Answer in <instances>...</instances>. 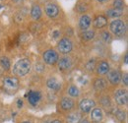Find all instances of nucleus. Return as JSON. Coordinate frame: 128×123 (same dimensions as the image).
Masks as SVG:
<instances>
[{"instance_id":"nucleus-1","label":"nucleus","mask_w":128,"mask_h":123,"mask_svg":"<svg viewBox=\"0 0 128 123\" xmlns=\"http://www.w3.org/2000/svg\"><path fill=\"white\" fill-rule=\"evenodd\" d=\"M32 70V62L29 58L24 57L17 60L13 65L12 73L16 77H25L27 76Z\"/></svg>"},{"instance_id":"nucleus-2","label":"nucleus","mask_w":128,"mask_h":123,"mask_svg":"<svg viewBox=\"0 0 128 123\" xmlns=\"http://www.w3.org/2000/svg\"><path fill=\"white\" fill-rule=\"evenodd\" d=\"M110 32L112 36L115 38H123L127 32V25L126 22L122 19H113L108 24Z\"/></svg>"},{"instance_id":"nucleus-3","label":"nucleus","mask_w":128,"mask_h":123,"mask_svg":"<svg viewBox=\"0 0 128 123\" xmlns=\"http://www.w3.org/2000/svg\"><path fill=\"white\" fill-rule=\"evenodd\" d=\"M56 48H57L56 51L58 53H60L62 55H68L73 50V42L67 36L61 38L57 42Z\"/></svg>"},{"instance_id":"nucleus-4","label":"nucleus","mask_w":128,"mask_h":123,"mask_svg":"<svg viewBox=\"0 0 128 123\" xmlns=\"http://www.w3.org/2000/svg\"><path fill=\"white\" fill-rule=\"evenodd\" d=\"M58 59H59V53L53 48L46 49L42 53V62L49 66L56 65Z\"/></svg>"},{"instance_id":"nucleus-5","label":"nucleus","mask_w":128,"mask_h":123,"mask_svg":"<svg viewBox=\"0 0 128 123\" xmlns=\"http://www.w3.org/2000/svg\"><path fill=\"white\" fill-rule=\"evenodd\" d=\"M44 13L50 19H55L60 14L59 5L54 1H49L44 4Z\"/></svg>"},{"instance_id":"nucleus-6","label":"nucleus","mask_w":128,"mask_h":123,"mask_svg":"<svg viewBox=\"0 0 128 123\" xmlns=\"http://www.w3.org/2000/svg\"><path fill=\"white\" fill-rule=\"evenodd\" d=\"M113 100L114 102L120 106H126L128 102V92L126 89H118L114 92V96H113Z\"/></svg>"},{"instance_id":"nucleus-7","label":"nucleus","mask_w":128,"mask_h":123,"mask_svg":"<svg viewBox=\"0 0 128 123\" xmlns=\"http://www.w3.org/2000/svg\"><path fill=\"white\" fill-rule=\"evenodd\" d=\"M20 85L19 79L17 77H6L3 80V88L9 92H15Z\"/></svg>"},{"instance_id":"nucleus-8","label":"nucleus","mask_w":128,"mask_h":123,"mask_svg":"<svg viewBox=\"0 0 128 123\" xmlns=\"http://www.w3.org/2000/svg\"><path fill=\"white\" fill-rule=\"evenodd\" d=\"M56 65H57V68L60 72H67L72 68L73 61H72L71 57H69L68 55H63L62 57H60L58 59Z\"/></svg>"},{"instance_id":"nucleus-9","label":"nucleus","mask_w":128,"mask_h":123,"mask_svg":"<svg viewBox=\"0 0 128 123\" xmlns=\"http://www.w3.org/2000/svg\"><path fill=\"white\" fill-rule=\"evenodd\" d=\"M96 73L98 77H102V76H106L110 70V62L106 59H102V60H100L98 62H96Z\"/></svg>"},{"instance_id":"nucleus-10","label":"nucleus","mask_w":128,"mask_h":123,"mask_svg":"<svg viewBox=\"0 0 128 123\" xmlns=\"http://www.w3.org/2000/svg\"><path fill=\"white\" fill-rule=\"evenodd\" d=\"M58 106L64 112H69V111H72L75 108V102L70 96H63L59 100Z\"/></svg>"},{"instance_id":"nucleus-11","label":"nucleus","mask_w":128,"mask_h":123,"mask_svg":"<svg viewBox=\"0 0 128 123\" xmlns=\"http://www.w3.org/2000/svg\"><path fill=\"white\" fill-rule=\"evenodd\" d=\"M92 9V0H78L75 4V10L81 14H87Z\"/></svg>"},{"instance_id":"nucleus-12","label":"nucleus","mask_w":128,"mask_h":123,"mask_svg":"<svg viewBox=\"0 0 128 123\" xmlns=\"http://www.w3.org/2000/svg\"><path fill=\"white\" fill-rule=\"evenodd\" d=\"M121 72L118 69H110L108 75V83H110L112 86H118L121 81Z\"/></svg>"},{"instance_id":"nucleus-13","label":"nucleus","mask_w":128,"mask_h":123,"mask_svg":"<svg viewBox=\"0 0 128 123\" xmlns=\"http://www.w3.org/2000/svg\"><path fill=\"white\" fill-rule=\"evenodd\" d=\"M94 108H96V102L92 98H83L79 102V108L80 111L83 113H89Z\"/></svg>"},{"instance_id":"nucleus-14","label":"nucleus","mask_w":128,"mask_h":123,"mask_svg":"<svg viewBox=\"0 0 128 123\" xmlns=\"http://www.w3.org/2000/svg\"><path fill=\"white\" fill-rule=\"evenodd\" d=\"M92 24L96 30H102L108 25V19L106 17L104 14H98L95 17Z\"/></svg>"},{"instance_id":"nucleus-15","label":"nucleus","mask_w":128,"mask_h":123,"mask_svg":"<svg viewBox=\"0 0 128 123\" xmlns=\"http://www.w3.org/2000/svg\"><path fill=\"white\" fill-rule=\"evenodd\" d=\"M92 85H93V88H94L95 91H96V92H102V91H104L108 88V83L106 79H104V77H96L93 80Z\"/></svg>"},{"instance_id":"nucleus-16","label":"nucleus","mask_w":128,"mask_h":123,"mask_svg":"<svg viewBox=\"0 0 128 123\" xmlns=\"http://www.w3.org/2000/svg\"><path fill=\"white\" fill-rule=\"evenodd\" d=\"M26 96L28 98L29 104L32 106H36L42 100V92H38V91H32V90L26 94Z\"/></svg>"},{"instance_id":"nucleus-17","label":"nucleus","mask_w":128,"mask_h":123,"mask_svg":"<svg viewBox=\"0 0 128 123\" xmlns=\"http://www.w3.org/2000/svg\"><path fill=\"white\" fill-rule=\"evenodd\" d=\"M92 22H93V19L89 14L81 15L80 19H79V29H80V31L83 32L90 29L91 26H92Z\"/></svg>"},{"instance_id":"nucleus-18","label":"nucleus","mask_w":128,"mask_h":123,"mask_svg":"<svg viewBox=\"0 0 128 123\" xmlns=\"http://www.w3.org/2000/svg\"><path fill=\"white\" fill-rule=\"evenodd\" d=\"M46 87H48L49 90L51 91H54V92H58L61 90L62 88V83L59 79H57L56 77H50L48 78L46 82Z\"/></svg>"},{"instance_id":"nucleus-19","label":"nucleus","mask_w":128,"mask_h":123,"mask_svg":"<svg viewBox=\"0 0 128 123\" xmlns=\"http://www.w3.org/2000/svg\"><path fill=\"white\" fill-rule=\"evenodd\" d=\"M30 15L34 21H38L42 18V7L40 6V4L38 3H34L31 6V10H30Z\"/></svg>"},{"instance_id":"nucleus-20","label":"nucleus","mask_w":128,"mask_h":123,"mask_svg":"<svg viewBox=\"0 0 128 123\" xmlns=\"http://www.w3.org/2000/svg\"><path fill=\"white\" fill-rule=\"evenodd\" d=\"M125 10H119V9H115V8H108L106 10V17L108 19H119L124 15Z\"/></svg>"},{"instance_id":"nucleus-21","label":"nucleus","mask_w":128,"mask_h":123,"mask_svg":"<svg viewBox=\"0 0 128 123\" xmlns=\"http://www.w3.org/2000/svg\"><path fill=\"white\" fill-rule=\"evenodd\" d=\"M90 112V118L93 122H100L104 119V111L100 108H94Z\"/></svg>"},{"instance_id":"nucleus-22","label":"nucleus","mask_w":128,"mask_h":123,"mask_svg":"<svg viewBox=\"0 0 128 123\" xmlns=\"http://www.w3.org/2000/svg\"><path fill=\"white\" fill-rule=\"evenodd\" d=\"M80 38L83 42H91L96 38V31L94 29H88L81 32Z\"/></svg>"},{"instance_id":"nucleus-23","label":"nucleus","mask_w":128,"mask_h":123,"mask_svg":"<svg viewBox=\"0 0 128 123\" xmlns=\"http://www.w3.org/2000/svg\"><path fill=\"white\" fill-rule=\"evenodd\" d=\"M82 119V113L80 111H72L66 117L67 123H79Z\"/></svg>"},{"instance_id":"nucleus-24","label":"nucleus","mask_w":128,"mask_h":123,"mask_svg":"<svg viewBox=\"0 0 128 123\" xmlns=\"http://www.w3.org/2000/svg\"><path fill=\"white\" fill-rule=\"evenodd\" d=\"M66 92H67L68 96H70V98H77L80 96V90H79V88H78L76 85H74V84H71V85L67 88Z\"/></svg>"},{"instance_id":"nucleus-25","label":"nucleus","mask_w":128,"mask_h":123,"mask_svg":"<svg viewBox=\"0 0 128 123\" xmlns=\"http://www.w3.org/2000/svg\"><path fill=\"white\" fill-rule=\"evenodd\" d=\"M100 104L102 108H110L112 106V100H110V96H108V94H104L100 98Z\"/></svg>"},{"instance_id":"nucleus-26","label":"nucleus","mask_w":128,"mask_h":123,"mask_svg":"<svg viewBox=\"0 0 128 123\" xmlns=\"http://www.w3.org/2000/svg\"><path fill=\"white\" fill-rule=\"evenodd\" d=\"M0 66L5 71H9L12 68L11 67V61H10L9 57H7V56H1L0 57Z\"/></svg>"},{"instance_id":"nucleus-27","label":"nucleus","mask_w":128,"mask_h":123,"mask_svg":"<svg viewBox=\"0 0 128 123\" xmlns=\"http://www.w3.org/2000/svg\"><path fill=\"white\" fill-rule=\"evenodd\" d=\"M100 38L102 40V42L106 44H110L112 42V34L110 32V31L102 30L100 32Z\"/></svg>"},{"instance_id":"nucleus-28","label":"nucleus","mask_w":128,"mask_h":123,"mask_svg":"<svg viewBox=\"0 0 128 123\" xmlns=\"http://www.w3.org/2000/svg\"><path fill=\"white\" fill-rule=\"evenodd\" d=\"M112 7L119 10H125L126 3L124 0H112Z\"/></svg>"},{"instance_id":"nucleus-29","label":"nucleus","mask_w":128,"mask_h":123,"mask_svg":"<svg viewBox=\"0 0 128 123\" xmlns=\"http://www.w3.org/2000/svg\"><path fill=\"white\" fill-rule=\"evenodd\" d=\"M96 61L95 58H91L89 59L88 61L86 62L85 64V69L88 71V72H94L95 69H96Z\"/></svg>"},{"instance_id":"nucleus-30","label":"nucleus","mask_w":128,"mask_h":123,"mask_svg":"<svg viewBox=\"0 0 128 123\" xmlns=\"http://www.w3.org/2000/svg\"><path fill=\"white\" fill-rule=\"evenodd\" d=\"M122 83V85H124V87H127L128 86V75L127 73H122L121 74V81H120V84Z\"/></svg>"},{"instance_id":"nucleus-31","label":"nucleus","mask_w":128,"mask_h":123,"mask_svg":"<svg viewBox=\"0 0 128 123\" xmlns=\"http://www.w3.org/2000/svg\"><path fill=\"white\" fill-rule=\"evenodd\" d=\"M115 115H116V117H117L120 121H123V120L125 119V112H124L123 110H117L116 113H115Z\"/></svg>"},{"instance_id":"nucleus-32","label":"nucleus","mask_w":128,"mask_h":123,"mask_svg":"<svg viewBox=\"0 0 128 123\" xmlns=\"http://www.w3.org/2000/svg\"><path fill=\"white\" fill-rule=\"evenodd\" d=\"M24 1L25 0H11V2L13 4H15V5H21V4L24 3Z\"/></svg>"},{"instance_id":"nucleus-33","label":"nucleus","mask_w":128,"mask_h":123,"mask_svg":"<svg viewBox=\"0 0 128 123\" xmlns=\"http://www.w3.org/2000/svg\"><path fill=\"white\" fill-rule=\"evenodd\" d=\"M22 106H23V100H22V98H19V100H17V108H22Z\"/></svg>"},{"instance_id":"nucleus-34","label":"nucleus","mask_w":128,"mask_h":123,"mask_svg":"<svg viewBox=\"0 0 128 123\" xmlns=\"http://www.w3.org/2000/svg\"><path fill=\"white\" fill-rule=\"evenodd\" d=\"M95 1H96L98 3H100V4H104V3H108V2H110L112 0H95Z\"/></svg>"},{"instance_id":"nucleus-35","label":"nucleus","mask_w":128,"mask_h":123,"mask_svg":"<svg viewBox=\"0 0 128 123\" xmlns=\"http://www.w3.org/2000/svg\"><path fill=\"white\" fill-rule=\"evenodd\" d=\"M50 123H63L62 122V120H60V119H53V120H51L50 121Z\"/></svg>"},{"instance_id":"nucleus-36","label":"nucleus","mask_w":128,"mask_h":123,"mask_svg":"<svg viewBox=\"0 0 128 123\" xmlns=\"http://www.w3.org/2000/svg\"><path fill=\"white\" fill-rule=\"evenodd\" d=\"M79 123H91V122H90V121H89V120H88L87 118H84V119L82 118V119L80 120V122H79Z\"/></svg>"},{"instance_id":"nucleus-37","label":"nucleus","mask_w":128,"mask_h":123,"mask_svg":"<svg viewBox=\"0 0 128 123\" xmlns=\"http://www.w3.org/2000/svg\"><path fill=\"white\" fill-rule=\"evenodd\" d=\"M127 59H128V54H127V52L125 53V55H124V63L125 64H127Z\"/></svg>"},{"instance_id":"nucleus-38","label":"nucleus","mask_w":128,"mask_h":123,"mask_svg":"<svg viewBox=\"0 0 128 123\" xmlns=\"http://www.w3.org/2000/svg\"><path fill=\"white\" fill-rule=\"evenodd\" d=\"M21 123H31L30 121H23V122H21Z\"/></svg>"},{"instance_id":"nucleus-39","label":"nucleus","mask_w":128,"mask_h":123,"mask_svg":"<svg viewBox=\"0 0 128 123\" xmlns=\"http://www.w3.org/2000/svg\"><path fill=\"white\" fill-rule=\"evenodd\" d=\"M2 7H3V5H2V4H0V9H1Z\"/></svg>"}]
</instances>
